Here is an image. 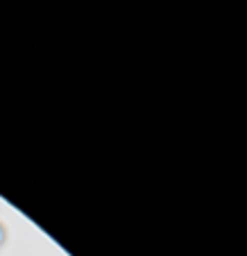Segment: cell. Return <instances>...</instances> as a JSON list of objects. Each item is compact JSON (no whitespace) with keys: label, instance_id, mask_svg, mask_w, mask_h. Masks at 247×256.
<instances>
[{"label":"cell","instance_id":"6da1fadb","mask_svg":"<svg viewBox=\"0 0 247 256\" xmlns=\"http://www.w3.org/2000/svg\"><path fill=\"white\" fill-rule=\"evenodd\" d=\"M5 242H7V227L0 222V247L5 245Z\"/></svg>","mask_w":247,"mask_h":256}]
</instances>
